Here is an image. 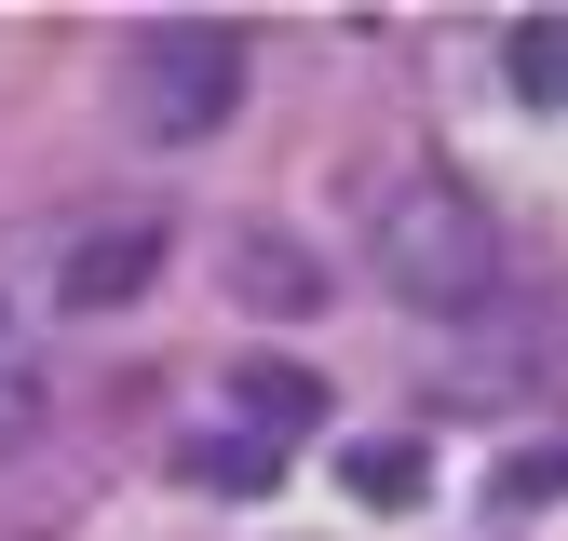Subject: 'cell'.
I'll list each match as a JSON object with an SVG mask.
<instances>
[{
    "label": "cell",
    "instance_id": "1",
    "mask_svg": "<svg viewBox=\"0 0 568 541\" xmlns=\"http://www.w3.org/2000/svg\"><path fill=\"white\" fill-rule=\"evenodd\" d=\"M366 257L406 312H474L501 285V217L460 190V176H393L379 217H366Z\"/></svg>",
    "mask_w": 568,
    "mask_h": 541
},
{
    "label": "cell",
    "instance_id": "2",
    "mask_svg": "<svg viewBox=\"0 0 568 541\" xmlns=\"http://www.w3.org/2000/svg\"><path fill=\"white\" fill-rule=\"evenodd\" d=\"M122 109H135V135H163V150H203V135L244 109V41L231 28H150L122 54Z\"/></svg>",
    "mask_w": 568,
    "mask_h": 541
},
{
    "label": "cell",
    "instance_id": "3",
    "mask_svg": "<svg viewBox=\"0 0 568 541\" xmlns=\"http://www.w3.org/2000/svg\"><path fill=\"white\" fill-rule=\"evenodd\" d=\"M163 257H176V217L109 203V217H82V231L54 244V298H68V312H122V298L163 285Z\"/></svg>",
    "mask_w": 568,
    "mask_h": 541
},
{
    "label": "cell",
    "instance_id": "4",
    "mask_svg": "<svg viewBox=\"0 0 568 541\" xmlns=\"http://www.w3.org/2000/svg\"><path fill=\"white\" fill-rule=\"evenodd\" d=\"M501 82L528 109H568V14H515L501 28Z\"/></svg>",
    "mask_w": 568,
    "mask_h": 541
},
{
    "label": "cell",
    "instance_id": "5",
    "mask_svg": "<svg viewBox=\"0 0 568 541\" xmlns=\"http://www.w3.org/2000/svg\"><path fill=\"white\" fill-rule=\"evenodd\" d=\"M231 285H244V312H312L325 270H312L298 244H231Z\"/></svg>",
    "mask_w": 568,
    "mask_h": 541
},
{
    "label": "cell",
    "instance_id": "6",
    "mask_svg": "<svg viewBox=\"0 0 568 541\" xmlns=\"http://www.w3.org/2000/svg\"><path fill=\"white\" fill-rule=\"evenodd\" d=\"M28 420H41V353L14 338V312H0V460L28 447Z\"/></svg>",
    "mask_w": 568,
    "mask_h": 541
},
{
    "label": "cell",
    "instance_id": "7",
    "mask_svg": "<svg viewBox=\"0 0 568 541\" xmlns=\"http://www.w3.org/2000/svg\"><path fill=\"white\" fill-rule=\"evenodd\" d=\"M190 473H203V488H271V447H257V433H203Z\"/></svg>",
    "mask_w": 568,
    "mask_h": 541
},
{
    "label": "cell",
    "instance_id": "8",
    "mask_svg": "<svg viewBox=\"0 0 568 541\" xmlns=\"http://www.w3.org/2000/svg\"><path fill=\"white\" fill-rule=\"evenodd\" d=\"M244 406H257V420H312V366H244Z\"/></svg>",
    "mask_w": 568,
    "mask_h": 541
},
{
    "label": "cell",
    "instance_id": "9",
    "mask_svg": "<svg viewBox=\"0 0 568 541\" xmlns=\"http://www.w3.org/2000/svg\"><path fill=\"white\" fill-rule=\"evenodd\" d=\"M352 488L366 501H419V447H352Z\"/></svg>",
    "mask_w": 568,
    "mask_h": 541
}]
</instances>
